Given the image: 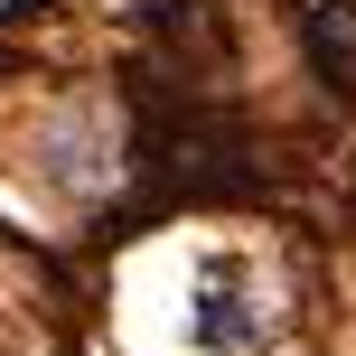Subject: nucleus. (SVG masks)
Returning a JSON list of instances; mask_svg holds the SVG:
<instances>
[{"mask_svg": "<svg viewBox=\"0 0 356 356\" xmlns=\"http://www.w3.org/2000/svg\"><path fill=\"white\" fill-rule=\"evenodd\" d=\"M197 309H207V319H197V338H207V347H244V338H263V319H244V282H207V300H197Z\"/></svg>", "mask_w": 356, "mask_h": 356, "instance_id": "f257e3e1", "label": "nucleus"}]
</instances>
